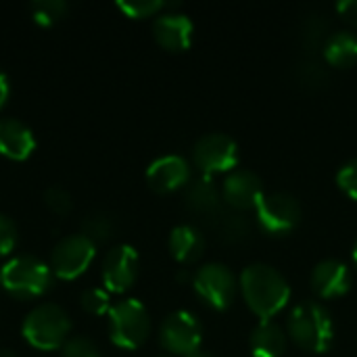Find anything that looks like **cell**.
<instances>
[{"instance_id":"obj_23","label":"cell","mask_w":357,"mask_h":357,"mask_svg":"<svg viewBox=\"0 0 357 357\" xmlns=\"http://www.w3.org/2000/svg\"><path fill=\"white\" fill-rule=\"evenodd\" d=\"M117 8L130 19H146L161 15V10L167 8V4L161 0H117Z\"/></svg>"},{"instance_id":"obj_16","label":"cell","mask_w":357,"mask_h":357,"mask_svg":"<svg viewBox=\"0 0 357 357\" xmlns=\"http://www.w3.org/2000/svg\"><path fill=\"white\" fill-rule=\"evenodd\" d=\"M36 151L33 130L15 117H0V155L13 161H25Z\"/></svg>"},{"instance_id":"obj_29","label":"cell","mask_w":357,"mask_h":357,"mask_svg":"<svg viewBox=\"0 0 357 357\" xmlns=\"http://www.w3.org/2000/svg\"><path fill=\"white\" fill-rule=\"evenodd\" d=\"M337 184H339V188H341L349 199L357 201V157L356 159H351V161H347V163L339 169V174H337Z\"/></svg>"},{"instance_id":"obj_26","label":"cell","mask_w":357,"mask_h":357,"mask_svg":"<svg viewBox=\"0 0 357 357\" xmlns=\"http://www.w3.org/2000/svg\"><path fill=\"white\" fill-rule=\"evenodd\" d=\"M61 357H102L98 345L88 337H69L67 343L61 347Z\"/></svg>"},{"instance_id":"obj_14","label":"cell","mask_w":357,"mask_h":357,"mask_svg":"<svg viewBox=\"0 0 357 357\" xmlns=\"http://www.w3.org/2000/svg\"><path fill=\"white\" fill-rule=\"evenodd\" d=\"M310 282L312 291L320 299H339L351 291L354 274L347 264L339 259H324L312 270Z\"/></svg>"},{"instance_id":"obj_36","label":"cell","mask_w":357,"mask_h":357,"mask_svg":"<svg viewBox=\"0 0 357 357\" xmlns=\"http://www.w3.org/2000/svg\"><path fill=\"white\" fill-rule=\"evenodd\" d=\"M0 357H15L8 349H4V351H0Z\"/></svg>"},{"instance_id":"obj_2","label":"cell","mask_w":357,"mask_h":357,"mask_svg":"<svg viewBox=\"0 0 357 357\" xmlns=\"http://www.w3.org/2000/svg\"><path fill=\"white\" fill-rule=\"evenodd\" d=\"M291 341L307 354H326L335 341V322L331 312L318 301L297 303L287 320Z\"/></svg>"},{"instance_id":"obj_20","label":"cell","mask_w":357,"mask_h":357,"mask_svg":"<svg viewBox=\"0 0 357 357\" xmlns=\"http://www.w3.org/2000/svg\"><path fill=\"white\" fill-rule=\"evenodd\" d=\"M322 52H324V61L331 67H339V69L354 67L357 63V33L349 29L331 33L322 46Z\"/></svg>"},{"instance_id":"obj_17","label":"cell","mask_w":357,"mask_h":357,"mask_svg":"<svg viewBox=\"0 0 357 357\" xmlns=\"http://www.w3.org/2000/svg\"><path fill=\"white\" fill-rule=\"evenodd\" d=\"M169 253L176 261L180 264H195L197 259L203 257L207 241L205 234L190 226V224H180L169 232V241H167Z\"/></svg>"},{"instance_id":"obj_35","label":"cell","mask_w":357,"mask_h":357,"mask_svg":"<svg viewBox=\"0 0 357 357\" xmlns=\"http://www.w3.org/2000/svg\"><path fill=\"white\" fill-rule=\"evenodd\" d=\"M351 255H354V264H356V268H357V241H356V245H354V253H351Z\"/></svg>"},{"instance_id":"obj_30","label":"cell","mask_w":357,"mask_h":357,"mask_svg":"<svg viewBox=\"0 0 357 357\" xmlns=\"http://www.w3.org/2000/svg\"><path fill=\"white\" fill-rule=\"evenodd\" d=\"M17 247V226L8 215L0 213V257H6Z\"/></svg>"},{"instance_id":"obj_25","label":"cell","mask_w":357,"mask_h":357,"mask_svg":"<svg viewBox=\"0 0 357 357\" xmlns=\"http://www.w3.org/2000/svg\"><path fill=\"white\" fill-rule=\"evenodd\" d=\"M82 234L88 236L92 243H100V241H107L113 232V222L109 215L105 213H92L84 220V226H82Z\"/></svg>"},{"instance_id":"obj_37","label":"cell","mask_w":357,"mask_h":357,"mask_svg":"<svg viewBox=\"0 0 357 357\" xmlns=\"http://www.w3.org/2000/svg\"><path fill=\"white\" fill-rule=\"evenodd\" d=\"M163 357H165V356H163Z\"/></svg>"},{"instance_id":"obj_21","label":"cell","mask_w":357,"mask_h":357,"mask_svg":"<svg viewBox=\"0 0 357 357\" xmlns=\"http://www.w3.org/2000/svg\"><path fill=\"white\" fill-rule=\"evenodd\" d=\"M251 224L243 213H230L220 222V238L228 245H241L249 238Z\"/></svg>"},{"instance_id":"obj_4","label":"cell","mask_w":357,"mask_h":357,"mask_svg":"<svg viewBox=\"0 0 357 357\" xmlns=\"http://www.w3.org/2000/svg\"><path fill=\"white\" fill-rule=\"evenodd\" d=\"M52 284V270L36 255H15L0 270V287L15 299L42 297Z\"/></svg>"},{"instance_id":"obj_11","label":"cell","mask_w":357,"mask_h":357,"mask_svg":"<svg viewBox=\"0 0 357 357\" xmlns=\"http://www.w3.org/2000/svg\"><path fill=\"white\" fill-rule=\"evenodd\" d=\"M138 270H140V257L134 247H130V245L113 247L105 255L102 268H100L105 291L126 293L128 289L134 287V282L138 278Z\"/></svg>"},{"instance_id":"obj_18","label":"cell","mask_w":357,"mask_h":357,"mask_svg":"<svg viewBox=\"0 0 357 357\" xmlns=\"http://www.w3.org/2000/svg\"><path fill=\"white\" fill-rule=\"evenodd\" d=\"M186 207L199 215H213L220 211L222 207V188L218 186V182L209 176H201L192 182H188L186 186Z\"/></svg>"},{"instance_id":"obj_12","label":"cell","mask_w":357,"mask_h":357,"mask_svg":"<svg viewBox=\"0 0 357 357\" xmlns=\"http://www.w3.org/2000/svg\"><path fill=\"white\" fill-rule=\"evenodd\" d=\"M222 197L232 209L241 213V211L257 209V205L266 197V190H264L261 178L255 172L234 169L226 176L222 184Z\"/></svg>"},{"instance_id":"obj_19","label":"cell","mask_w":357,"mask_h":357,"mask_svg":"<svg viewBox=\"0 0 357 357\" xmlns=\"http://www.w3.org/2000/svg\"><path fill=\"white\" fill-rule=\"evenodd\" d=\"M249 345L253 357H282L289 345V333L274 320H264L253 328Z\"/></svg>"},{"instance_id":"obj_27","label":"cell","mask_w":357,"mask_h":357,"mask_svg":"<svg viewBox=\"0 0 357 357\" xmlns=\"http://www.w3.org/2000/svg\"><path fill=\"white\" fill-rule=\"evenodd\" d=\"M326 29H328V23L322 21L320 17H307L303 19V25H301V38L307 46H324L326 42Z\"/></svg>"},{"instance_id":"obj_7","label":"cell","mask_w":357,"mask_h":357,"mask_svg":"<svg viewBox=\"0 0 357 357\" xmlns=\"http://www.w3.org/2000/svg\"><path fill=\"white\" fill-rule=\"evenodd\" d=\"M257 226L268 236H289L301 222V205L289 192H266L255 209Z\"/></svg>"},{"instance_id":"obj_5","label":"cell","mask_w":357,"mask_h":357,"mask_svg":"<svg viewBox=\"0 0 357 357\" xmlns=\"http://www.w3.org/2000/svg\"><path fill=\"white\" fill-rule=\"evenodd\" d=\"M109 316V339L121 349H138L151 333V318L138 299L117 301Z\"/></svg>"},{"instance_id":"obj_13","label":"cell","mask_w":357,"mask_h":357,"mask_svg":"<svg viewBox=\"0 0 357 357\" xmlns=\"http://www.w3.org/2000/svg\"><path fill=\"white\" fill-rule=\"evenodd\" d=\"M149 186L159 195H169L190 182V163L180 155H163L146 169Z\"/></svg>"},{"instance_id":"obj_10","label":"cell","mask_w":357,"mask_h":357,"mask_svg":"<svg viewBox=\"0 0 357 357\" xmlns=\"http://www.w3.org/2000/svg\"><path fill=\"white\" fill-rule=\"evenodd\" d=\"M203 326L199 318L190 312H174L169 314L159 328V343L165 351L174 356H192L201 349Z\"/></svg>"},{"instance_id":"obj_28","label":"cell","mask_w":357,"mask_h":357,"mask_svg":"<svg viewBox=\"0 0 357 357\" xmlns=\"http://www.w3.org/2000/svg\"><path fill=\"white\" fill-rule=\"evenodd\" d=\"M44 203H46V207H48L50 211H54V213H59V215L67 213V211L71 209V205H73L71 195H69L65 188H61V186H50V188L44 192Z\"/></svg>"},{"instance_id":"obj_31","label":"cell","mask_w":357,"mask_h":357,"mask_svg":"<svg viewBox=\"0 0 357 357\" xmlns=\"http://www.w3.org/2000/svg\"><path fill=\"white\" fill-rule=\"evenodd\" d=\"M299 79L303 84H322L326 82V73L320 69V65H316L314 61H307L299 65Z\"/></svg>"},{"instance_id":"obj_9","label":"cell","mask_w":357,"mask_h":357,"mask_svg":"<svg viewBox=\"0 0 357 357\" xmlns=\"http://www.w3.org/2000/svg\"><path fill=\"white\" fill-rule=\"evenodd\" d=\"M96 257V243L88 236L69 234L61 238L50 253V270L61 280H73L82 276Z\"/></svg>"},{"instance_id":"obj_32","label":"cell","mask_w":357,"mask_h":357,"mask_svg":"<svg viewBox=\"0 0 357 357\" xmlns=\"http://www.w3.org/2000/svg\"><path fill=\"white\" fill-rule=\"evenodd\" d=\"M337 10H339V15H341L347 23H351L354 27H357V0L339 2V4H337Z\"/></svg>"},{"instance_id":"obj_34","label":"cell","mask_w":357,"mask_h":357,"mask_svg":"<svg viewBox=\"0 0 357 357\" xmlns=\"http://www.w3.org/2000/svg\"><path fill=\"white\" fill-rule=\"evenodd\" d=\"M188 357H215L213 354H209V351H205V349H199V351H195L192 356Z\"/></svg>"},{"instance_id":"obj_6","label":"cell","mask_w":357,"mask_h":357,"mask_svg":"<svg viewBox=\"0 0 357 357\" xmlns=\"http://www.w3.org/2000/svg\"><path fill=\"white\" fill-rule=\"evenodd\" d=\"M197 297L215 312L228 310L238 293V278L224 264H205L192 274Z\"/></svg>"},{"instance_id":"obj_8","label":"cell","mask_w":357,"mask_h":357,"mask_svg":"<svg viewBox=\"0 0 357 357\" xmlns=\"http://www.w3.org/2000/svg\"><path fill=\"white\" fill-rule=\"evenodd\" d=\"M192 163L201 176L213 178L215 174H230L238 163V144L222 132L205 134L192 149Z\"/></svg>"},{"instance_id":"obj_22","label":"cell","mask_w":357,"mask_h":357,"mask_svg":"<svg viewBox=\"0 0 357 357\" xmlns=\"http://www.w3.org/2000/svg\"><path fill=\"white\" fill-rule=\"evenodd\" d=\"M29 10H31V17L36 23L52 25L61 17H65V13L69 10V4L63 0H36L29 4Z\"/></svg>"},{"instance_id":"obj_15","label":"cell","mask_w":357,"mask_h":357,"mask_svg":"<svg viewBox=\"0 0 357 357\" xmlns=\"http://www.w3.org/2000/svg\"><path fill=\"white\" fill-rule=\"evenodd\" d=\"M195 25L184 13H161L153 21V36L157 44L172 52H182L192 44Z\"/></svg>"},{"instance_id":"obj_24","label":"cell","mask_w":357,"mask_h":357,"mask_svg":"<svg viewBox=\"0 0 357 357\" xmlns=\"http://www.w3.org/2000/svg\"><path fill=\"white\" fill-rule=\"evenodd\" d=\"M79 303H82L84 312H88V314H92V316L109 314L111 307H113V305H111V295H109V291L98 289V287L84 291L82 297H79Z\"/></svg>"},{"instance_id":"obj_1","label":"cell","mask_w":357,"mask_h":357,"mask_svg":"<svg viewBox=\"0 0 357 357\" xmlns=\"http://www.w3.org/2000/svg\"><path fill=\"white\" fill-rule=\"evenodd\" d=\"M238 289L247 307L264 320L278 316L291 301V287L287 278L268 264H251L238 278Z\"/></svg>"},{"instance_id":"obj_3","label":"cell","mask_w":357,"mask_h":357,"mask_svg":"<svg viewBox=\"0 0 357 357\" xmlns=\"http://www.w3.org/2000/svg\"><path fill=\"white\" fill-rule=\"evenodd\" d=\"M71 333V320L67 312L56 303L36 305L21 324V335L33 349L54 351L61 349Z\"/></svg>"},{"instance_id":"obj_33","label":"cell","mask_w":357,"mask_h":357,"mask_svg":"<svg viewBox=\"0 0 357 357\" xmlns=\"http://www.w3.org/2000/svg\"><path fill=\"white\" fill-rule=\"evenodd\" d=\"M8 96H10V84H8V75H6V73L0 69V109L6 105Z\"/></svg>"}]
</instances>
